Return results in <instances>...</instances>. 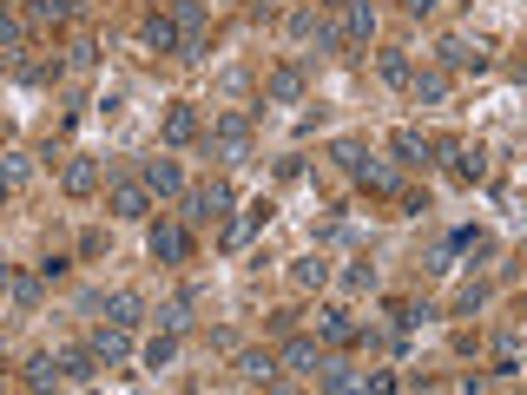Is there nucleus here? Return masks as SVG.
I'll return each mask as SVG.
<instances>
[{
  "label": "nucleus",
  "instance_id": "21",
  "mask_svg": "<svg viewBox=\"0 0 527 395\" xmlns=\"http://www.w3.org/2000/svg\"><path fill=\"white\" fill-rule=\"evenodd\" d=\"M317 336L323 343H356V316L343 303H330V310H317Z\"/></svg>",
  "mask_w": 527,
  "mask_h": 395
},
{
  "label": "nucleus",
  "instance_id": "37",
  "mask_svg": "<svg viewBox=\"0 0 527 395\" xmlns=\"http://www.w3.org/2000/svg\"><path fill=\"white\" fill-rule=\"evenodd\" d=\"M0 178H7V185H20V178H27V158H20V152H0Z\"/></svg>",
  "mask_w": 527,
  "mask_h": 395
},
{
  "label": "nucleus",
  "instance_id": "25",
  "mask_svg": "<svg viewBox=\"0 0 527 395\" xmlns=\"http://www.w3.org/2000/svg\"><path fill=\"white\" fill-rule=\"evenodd\" d=\"M60 376H66V382H93V376H99L93 349H86V343H80V349H60Z\"/></svg>",
  "mask_w": 527,
  "mask_h": 395
},
{
  "label": "nucleus",
  "instance_id": "18",
  "mask_svg": "<svg viewBox=\"0 0 527 395\" xmlns=\"http://www.w3.org/2000/svg\"><path fill=\"white\" fill-rule=\"evenodd\" d=\"M409 93H416V106H448V73L422 66V73H409Z\"/></svg>",
  "mask_w": 527,
  "mask_h": 395
},
{
  "label": "nucleus",
  "instance_id": "12",
  "mask_svg": "<svg viewBox=\"0 0 527 395\" xmlns=\"http://www.w3.org/2000/svg\"><path fill=\"white\" fill-rule=\"evenodd\" d=\"M238 376L251 382V389H277V382H284V369H277V349H244V356H238Z\"/></svg>",
  "mask_w": 527,
  "mask_h": 395
},
{
  "label": "nucleus",
  "instance_id": "26",
  "mask_svg": "<svg viewBox=\"0 0 527 395\" xmlns=\"http://www.w3.org/2000/svg\"><path fill=\"white\" fill-rule=\"evenodd\" d=\"M448 165H455L468 185H481V178H488V152H481V145H455V158H448Z\"/></svg>",
  "mask_w": 527,
  "mask_h": 395
},
{
  "label": "nucleus",
  "instance_id": "31",
  "mask_svg": "<svg viewBox=\"0 0 527 395\" xmlns=\"http://www.w3.org/2000/svg\"><path fill=\"white\" fill-rule=\"evenodd\" d=\"M330 158H336V165H343V172L356 178V165L369 158V145H363V139H336V145H330Z\"/></svg>",
  "mask_w": 527,
  "mask_h": 395
},
{
  "label": "nucleus",
  "instance_id": "3",
  "mask_svg": "<svg viewBox=\"0 0 527 395\" xmlns=\"http://www.w3.org/2000/svg\"><path fill=\"white\" fill-rule=\"evenodd\" d=\"M323 336H284V349H277V369H290V376H310L317 382V369H323Z\"/></svg>",
  "mask_w": 527,
  "mask_h": 395
},
{
  "label": "nucleus",
  "instance_id": "19",
  "mask_svg": "<svg viewBox=\"0 0 527 395\" xmlns=\"http://www.w3.org/2000/svg\"><path fill=\"white\" fill-rule=\"evenodd\" d=\"M139 40H145V47H152V53H178V20L165 14V7H159V14H145Z\"/></svg>",
  "mask_w": 527,
  "mask_h": 395
},
{
  "label": "nucleus",
  "instance_id": "39",
  "mask_svg": "<svg viewBox=\"0 0 527 395\" xmlns=\"http://www.w3.org/2000/svg\"><path fill=\"white\" fill-rule=\"evenodd\" d=\"M277 7H284V0H251V14L264 20V14H277Z\"/></svg>",
  "mask_w": 527,
  "mask_h": 395
},
{
  "label": "nucleus",
  "instance_id": "27",
  "mask_svg": "<svg viewBox=\"0 0 527 395\" xmlns=\"http://www.w3.org/2000/svg\"><path fill=\"white\" fill-rule=\"evenodd\" d=\"M290 284L297 290H323L330 284V264H323V257H297V264H290Z\"/></svg>",
  "mask_w": 527,
  "mask_h": 395
},
{
  "label": "nucleus",
  "instance_id": "14",
  "mask_svg": "<svg viewBox=\"0 0 527 395\" xmlns=\"http://www.w3.org/2000/svg\"><path fill=\"white\" fill-rule=\"evenodd\" d=\"M7 73H14L20 86H53V79H60V60H47V53H14Z\"/></svg>",
  "mask_w": 527,
  "mask_h": 395
},
{
  "label": "nucleus",
  "instance_id": "30",
  "mask_svg": "<svg viewBox=\"0 0 527 395\" xmlns=\"http://www.w3.org/2000/svg\"><path fill=\"white\" fill-rule=\"evenodd\" d=\"M0 53H7V60H14V53H27V20L0 14Z\"/></svg>",
  "mask_w": 527,
  "mask_h": 395
},
{
  "label": "nucleus",
  "instance_id": "41",
  "mask_svg": "<svg viewBox=\"0 0 527 395\" xmlns=\"http://www.w3.org/2000/svg\"><path fill=\"white\" fill-rule=\"evenodd\" d=\"M402 7H409V14H429V7H435V0H402Z\"/></svg>",
  "mask_w": 527,
  "mask_h": 395
},
{
  "label": "nucleus",
  "instance_id": "40",
  "mask_svg": "<svg viewBox=\"0 0 527 395\" xmlns=\"http://www.w3.org/2000/svg\"><path fill=\"white\" fill-rule=\"evenodd\" d=\"M7 290H14V264H0V297H7Z\"/></svg>",
  "mask_w": 527,
  "mask_h": 395
},
{
  "label": "nucleus",
  "instance_id": "8",
  "mask_svg": "<svg viewBox=\"0 0 527 395\" xmlns=\"http://www.w3.org/2000/svg\"><path fill=\"white\" fill-rule=\"evenodd\" d=\"M336 14H343V27H336L343 47H369V40H376V7H369V0H343Z\"/></svg>",
  "mask_w": 527,
  "mask_h": 395
},
{
  "label": "nucleus",
  "instance_id": "20",
  "mask_svg": "<svg viewBox=\"0 0 527 395\" xmlns=\"http://www.w3.org/2000/svg\"><path fill=\"white\" fill-rule=\"evenodd\" d=\"M495 376H501V382L521 376V323H508V330L495 336Z\"/></svg>",
  "mask_w": 527,
  "mask_h": 395
},
{
  "label": "nucleus",
  "instance_id": "15",
  "mask_svg": "<svg viewBox=\"0 0 527 395\" xmlns=\"http://www.w3.org/2000/svg\"><path fill=\"white\" fill-rule=\"evenodd\" d=\"M304 66H277L271 79H264V99H271V106H297V99H304Z\"/></svg>",
  "mask_w": 527,
  "mask_h": 395
},
{
  "label": "nucleus",
  "instance_id": "5",
  "mask_svg": "<svg viewBox=\"0 0 527 395\" xmlns=\"http://www.w3.org/2000/svg\"><path fill=\"white\" fill-rule=\"evenodd\" d=\"M356 185H363L369 198H396V191H402V165H396V158H376V152H369L363 165H356Z\"/></svg>",
  "mask_w": 527,
  "mask_h": 395
},
{
  "label": "nucleus",
  "instance_id": "22",
  "mask_svg": "<svg viewBox=\"0 0 527 395\" xmlns=\"http://www.w3.org/2000/svg\"><path fill=\"white\" fill-rule=\"evenodd\" d=\"M389 158H396V165H429V139H422V132H389Z\"/></svg>",
  "mask_w": 527,
  "mask_h": 395
},
{
  "label": "nucleus",
  "instance_id": "7",
  "mask_svg": "<svg viewBox=\"0 0 527 395\" xmlns=\"http://www.w3.org/2000/svg\"><path fill=\"white\" fill-rule=\"evenodd\" d=\"M86 349H93L99 369H119V363L132 356V330H119V323H99V330L86 336Z\"/></svg>",
  "mask_w": 527,
  "mask_h": 395
},
{
  "label": "nucleus",
  "instance_id": "38",
  "mask_svg": "<svg viewBox=\"0 0 527 395\" xmlns=\"http://www.w3.org/2000/svg\"><path fill=\"white\" fill-rule=\"evenodd\" d=\"M396 369H363V382H356V389H396Z\"/></svg>",
  "mask_w": 527,
  "mask_h": 395
},
{
  "label": "nucleus",
  "instance_id": "2",
  "mask_svg": "<svg viewBox=\"0 0 527 395\" xmlns=\"http://www.w3.org/2000/svg\"><path fill=\"white\" fill-rule=\"evenodd\" d=\"M231 205H238V191L224 185V178L185 191V218H192V224H224V218H231Z\"/></svg>",
  "mask_w": 527,
  "mask_h": 395
},
{
  "label": "nucleus",
  "instance_id": "43",
  "mask_svg": "<svg viewBox=\"0 0 527 395\" xmlns=\"http://www.w3.org/2000/svg\"><path fill=\"white\" fill-rule=\"evenodd\" d=\"M7 191H14V185H7V178H0V205H7Z\"/></svg>",
  "mask_w": 527,
  "mask_h": 395
},
{
  "label": "nucleus",
  "instance_id": "45",
  "mask_svg": "<svg viewBox=\"0 0 527 395\" xmlns=\"http://www.w3.org/2000/svg\"><path fill=\"white\" fill-rule=\"evenodd\" d=\"M0 73H7V53H0Z\"/></svg>",
  "mask_w": 527,
  "mask_h": 395
},
{
  "label": "nucleus",
  "instance_id": "1",
  "mask_svg": "<svg viewBox=\"0 0 527 395\" xmlns=\"http://www.w3.org/2000/svg\"><path fill=\"white\" fill-rule=\"evenodd\" d=\"M198 152L218 158V165H244V158H251V112L211 119V132H198Z\"/></svg>",
  "mask_w": 527,
  "mask_h": 395
},
{
  "label": "nucleus",
  "instance_id": "36",
  "mask_svg": "<svg viewBox=\"0 0 527 395\" xmlns=\"http://www.w3.org/2000/svg\"><path fill=\"white\" fill-rule=\"evenodd\" d=\"M481 303H488V284H468V290H462V297H455V310H462V316H475V310H481Z\"/></svg>",
  "mask_w": 527,
  "mask_h": 395
},
{
  "label": "nucleus",
  "instance_id": "4",
  "mask_svg": "<svg viewBox=\"0 0 527 395\" xmlns=\"http://www.w3.org/2000/svg\"><path fill=\"white\" fill-rule=\"evenodd\" d=\"M145 251H152V264H185V251H192V237H185V224L159 218L152 231H145Z\"/></svg>",
  "mask_w": 527,
  "mask_h": 395
},
{
  "label": "nucleus",
  "instance_id": "24",
  "mask_svg": "<svg viewBox=\"0 0 527 395\" xmlns=\"http://www.w3.org/2000/svg\"><path fill=\"white\" fill-rule=\"evenodd\" d=\"M376 73H383L389 86H409V73H416V60H409V47H376Z\"/></svg>",
  "mask_w": 527,
  "mask_h": 395
},
{
  "label": "nucleus",
  "instance_id": "10",
  "mask_svg": "<svg viewBox=\"0 0 527 395\" xmlns=\"http://www.w3.org/2000/svg\"><path fill=\"white\" fill-rule=\"evenodd\" d=\"M198 132H205L198 106L192 99H172V106H165V145H198Z\"/></svg>",
  "mask_w": 527,
  "mask_h": 395
},
{
  "label": "nucleus",
  "instance_id": "44",
  "mask_svg": "<svg viewBox=\"0 0 527 395\" xmlns=\"http://www.w3.org/2000/svg\"><path fill=\"white\" fill-rule=\"evenodd\" d=\"M317 7H343V0H317Z\"/></svg>",
  "mask_w": 527,
  "mask_h": 395
},
{
  "label": "nucleus",
  "instance_id": "23",
  "mask_svg": "<svg viewBox=\"0 0 527 395\" xmlns=\"http://www.w3.org/2000/svg\"><path fill=\"white\" fill-rule=\"evenodd\" d=\"M7 297H14V310H40V303H47V277H40V270H27V277H20L14 270V290H7Z\"/></svg>",
  "mask_w": 527,
  "mask_h": 395
},
{
  "label": "nucleus",
  "instance_id": "32",
  "mask_svg": "<svg viewBox=\"0 0 527 395\" xmlns=\"http://www.w3.org/2000/svg\"><path fill=\"white\" fill-rule=\"evenodd\" d=\"M317 27H323L317 7H297V14H290V40H317Z\"/></svg>",
  "mask_w": 527,
  "mask_h": 395
},
{
  "label": "nucleus",
  "instance_id": "42",
  "mask_svg": "<svg viewBox=\"0 0 527 395\" xmlns=\"http://www.w3.org/2000/svg\"><path fill=\"white\" fill-rule=\"evenodd\" d=\"M14 7H20V0H0V14H14Z\"/></svg>",
  "mask_w": 527,
  "mask_h": 395
},
{
  "label": "nucleus",
  "instance_id": "28",
  "mask_svg": "<svg viewBox=\"0 0 527 395\" xmlns=\"http://www.w3.org/2000/svg\"><path fill=\"white\" fill-rule=\"evenodd\" d=\"M27 14L40 20V27H60V20L80 14V0H27Z\"/></svg>",
  "mask_w": 527,
  "mask_h": 395
},
{
  "label": "nucleus",
  "instance_id": "9",
  "mask_svg": "<svg viewBox=\"0 0 527 395\" xmlns=\"http://www.w3.org/2000/svg\"><path fill=\"white\" fill-rule=\"evenodd\" d=\"M139 185L152 191V205H159V198H185V172H178V158H145Z\"/></svg>",
  "mask_w": 527,
  "mask_h": 395
},
{
  "label": "nucleus",
  "instance_id": "29",
  "mask_svg": "<svg viewBox=\"0 0 527 395\" xmlns=\"http://www.w3.org/2000/svg\"><path fill=\"white\" fill-rule=\"evenodd\" d=\"M60 382V356H27V389H53Z\"/></svg>",
  "mask_w": 527,
  "mask_h": 395
},
{
  "label": "nucleus",
  "instance_id": "17",
  "mask_svg": "<svg viewBox=\"0 0 527 395\" xmlns=\"http://www.w3.org/2000/svg\"><path fill=\"white\" fill-rule=\"evenodd\" d=\"M60 185H66V198H93L99 191V158H66Z\"/></svg>",
  "mask_w": 527,
  "mask_h": 395
},
{
  "label": "nucleus",
  "instance_id": "6",
  "mask_svg": "<svg viewBox=\"0 0 527 395\" xmlns=\"http://www.w3.org/2000/svg\"><path fill=\"white\" fill-rule=\"evenodd\" d=\"M106 211H112L119 224H139V218H152V191H145L139 178H126V185L106 191Z\"/></svg>",
  "mask_w": 527,
  "mask_h": 395
},
{
  "label": "nucleus",
  "instance_id": "13",
  "mask_svg": "<svg viewBox=\"0 0 527 395\" xmlns=\"http://www.w3.org/2000/svg\"><path fill=\"white\" fill-rule=\"evenodd\" d=\"M435 53H442V66H455V73H488V53H481L468 33H448Z\"/></svg>",
  "mask_w": 527,
  "mask_h": 395
},
{
  "label": "nucleus",
  "instance_id": "16",
  "mask_svg": "<svg viewBox=\"0 0 527 395\" xmlns=\"http://www.w3.org/2000/svg\"><path fill=\"white\" fill-rule=\"evenodd\" d=\"M99 310H106V323H119V330H139L145 297L139 290H112V297H99Z\"/></svg>",
  "mask_w": 527,
  "mask_h": 395
},
{
  "label": "nucleus",
  "instance_id": "11",
  "mask_svg": "<svg viewBox=\"0 0 527 395\" xmlns=\"http://www.w3.org/2000/svg\"><path fill=\"white\" fill-rule=\"evenodd\" d=\"M257 224H271V198H257V205L244 211V218H224L218 244H224V251H244V244H251V231H257Z\"/></svg>",
  "mask_w": 527,
  "mask_h": 395
},
{
  "label": "nucleus",
  "instance_id": "34",
  "mask_svg": "<svg viewBox=\"0 0 527 395\" xmlns=\"http://www.w3.org/2000/svg\"><path fill=\"white\" fill-rule=\"evenodd\" d=\"M172 356H178L172 330H165V336H152V343H145V369H165V363H172Z\"/></svg>",
  "mask_w": 527,
  "mask_h": 395
},
{
  "label": "nucleus",
  "instance_id": "33",
  "mask_svg": "<svg viewBox=\"0 0 527 395\" xmlns=\"http://www.w3.org/2000/svg\"><path fill=\"white\" fill-rule=\"evenodd\" d=\"M185 323H192V297H178V303H165V310H159V330H185Z\"/></svg>",
  "mask_w": 527,
  "mask_h": 395
},
{
  "label": "nucleus",
  "instance_id": "35",
  "mask_svg": "<svg viewBox=\"0 0 527 395\" xmlns=\"http://www.w3.org/2000/svg\"><path fill=\"white\" fill-rule=\"evenodd\" d=\"M343 290H376V264H369V257H356V264L343 270Z\"/></svg>",
  "mask_w": 527,
  "mask_h": 395
}]
</instances>
